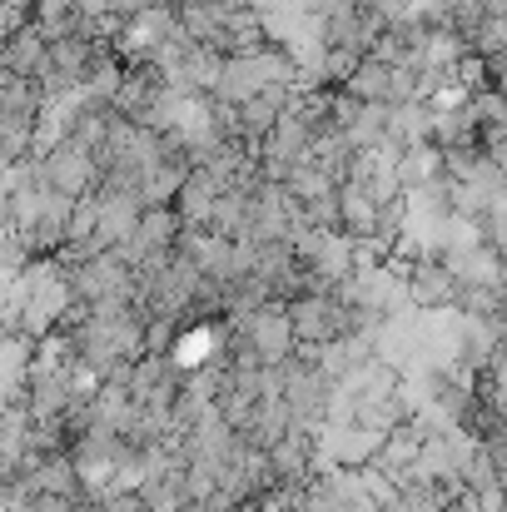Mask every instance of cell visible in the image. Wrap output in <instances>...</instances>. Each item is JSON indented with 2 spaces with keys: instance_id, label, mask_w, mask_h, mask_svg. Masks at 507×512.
<instances>
[{
  "instance_id": "cell-1",
  "label": "cell",
  "mask_w": 507,
  "mask_h": 512,
  "mask_svg": "<svg viewBox=\"0 0 507 512\" xmlns=\"http://www.w3.org/2000/svg\"><path fill=\"white\" fill-rule=\"evenodd\" d=\"M284 314H289V324H294L299 348H309V353L348 339V334H363V319H358V309L343 299V289H314V284H309V289H299L294 299H284Z\"/></svg>"
},
{
  "instance_id": "cell-2",
  "label": "cell",
  "mask_w": 507,
  "mask_h": 512,
  "mask_svg": "<svg viewBox=\"0 0 507 512\" xmlns=\"http://www.w3.org/2000/svg\"><path fill=\"white\" fill-rule=\"evenodd\" d=\"M40 179L65 194V199H90L100 189V155L75 145V140H60L45 160H40Z\"/></svg>"
},
{
  "instance_id": "cell-3",
  "label": "cell",
  "mask_w": 507,
  "mask_h": 512,
  "mask_svg": "<svg viewBox=\"0 0 507 512\" xmlns=\"http://www.w3.org/2000/svg\"><path fill=\"white\" fill-rule=\"evenodd\" d=\"M0 65H5V75L10 80H40L45 75V65H50V40L40 35V25H20L10 40H5V50H0Z\"/></svg>"
},
{
  "instance_id": "cell-4",
  "label": "cell",
  "mask_w": 507,
  "mask_h": 512,
  "mask_svg": "<svg viewBox=\"0 0 507 512\" xmlns=\"http://www.w3.org/2000/svg\"><path fill=\"white\" fill-rule=\"evenodd\" d=\"M393 70L398 65H383V60H358V70L343 80V95L363 100V105H388L393 110Z\"/></svg>"
},
{
  "instance_id": "cell-5",
  "label": "cell",
  "mask_w": 507,
  "mask_h": 512,
  "mask_svg": "<svg viewBox=\"0 0 507 512\" xmlns=\"http://www.w3.org/2000/svg\"><path fill=\"white\" fill-rule=\"evenodd\" d=\"M468 50H473L478 60H498V55H507V15H483L478 30L468 35Z\"/></svg>"
},
{
  "instance_id": "cell-6",
  "label": "cell",
  "mask_w": 507,
  "mask_h": 512,
  "mask_svg": "<svg viewBox=\"0 0 507 512\" xmlns=\"http://www.w3.org/2000/svg\"><path fill=\"white\" fill-rule=\"evenodd\" d=\"M483 80H488V90H498L507 100V55H498V60H483Z\"/></svg>"
}]
</instances>
